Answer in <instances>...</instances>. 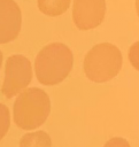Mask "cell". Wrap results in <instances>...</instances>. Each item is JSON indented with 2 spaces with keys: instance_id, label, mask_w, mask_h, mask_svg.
Segmentation results:
<instances>
[{
  "instance_id": "obj_11",
  "label": "cell",
  "mask_w": 139,
  "mask_h": 147,
  "mask_svg": "<svg viewBox=\"0 0 139 147\" xmlns=\"http://www.w3.org/2000/svg\"><path fill=\"white\" fill-rule=\"evenodd\" d=\"M1 63H2V53L0 51V68H1Z\"/></svg>"
},
{
  "instance_id": "obj_2",
  "label": "cell",
  "mask_w": 139,
  "mask_h": 147,
  "mask_svg": "<svg viewBox=\"0 0 139 147\" xmlns=\"http://www.w3.org/2000/svg\"><path fill=\"white\" fill-rule=\"evenodd\" d=\"M51 101L47 93L37 87L21 92L14 103L15 124L23 130L37 129L45 123L49 115Z\"/></svg>"
},
{
  "instance_id": "obj_9",
  "label": "cell",
  "mask_w": 139,
  "mask_h": 147,
  "mask_svg": "<svg viewBox=\"0 0 139 147\" xmlns=\"http://www.w3.org/2000/svg\"><path fill=\"white\" fill-rule=\"evenodd\" d=\"M9 125H10L9 110H8L7 106H5L3 103H0V140L8 132Z\"/></svg>"
},
{
  "instance_id": "obj_7",
  "label": "cell",
  "mask_w": 139,
  "mask_h": 147,
  "mask_svg": "<svg viewBox=\"0 0 139 147\" xmlns=\"http://www.w3.org/2000/svg\"><path fill=\"white\" fill-rule=\"evenodd\" d=\"M39 10L48 16H59L67 11L70 0H37Z\"/></svg>"
},
{
  "instance_id": "obj_4",
  "label": "cell",
  "mask_w": 139,
  "mask_h": 147,
  "mask_svg": "<svg viewBox=\"0 0 139 147\" xmlns=\"http://www.w3.org/2000/svg\"><path fill=\"white\" fill-rule=\"evenodd\" d=\"M32 79L30 61L23 55H11L6 61L2 93L10 99L22 92Z\"/></svg>"
},
{
  "instance_id": "obj_1",
  "label": "cell",
  "mask_w": 139,
  "mask_h": 147,
  "mask_svg": "<svg viewBox=\"0 0 139 147\" xmlns=\"http://www.w3.org/2000/svg\"><path fill=\"white\" fill-rule=\"evenodd\" d=\"M74 56L68 46L53 42L45 46L37 55L34 69L37 79L43 85H56L69 75Z\"/></svg>"
},
{
  "instance_id": "obj_6",
  "label": "cell",
  "mask_w": 139,
  "mask_h": 147,
  "mask_svg": "<svg viewBox=\"0 0 139 147\" xmlns=\"http://www.w3.org/2000/svg\"><path fill=\"white\" fill-rule=\"evenodd\" d=\"M22 15L14 0H0V44L16 39L21 31Z\"/></svg>"
},
{
  "instance_id": "obj_8",
  "label": "cell",
  "mask_w": 139,
  "mask_h": 147,
  "mask_svg": "<svg viewBox=\"0 0 139 147\" xmlns=\"http://www.w3.org/2000/svg\"><path fill=\"white\" fill-rule=\"evenodd\" d=\"M20 147H52V139L45 131L31 132L23 136Z\"/></svg>"
},
{
  "instance_id": "obj_10",
  "label": "cell",
  "mask_w": 139,
  "mask_h": 147,
  "mask_svg": "<svg viewBox=\"0 0 139 147\" xmlns=\"http://www.w3.org/2000/svg\"><path fill=\"white\" fill-rule=\"evenodd\" d=\"M103 147H130V144L125 139L116 137V138H111L110 140H108Z\"/></svg>"
},
{
  "instance_id": "obj_5",
  "label": "cell",
  "mask_w": 139,
  "mask_h": 147,
  "mask_svg": "<svg viewBox=\"0 0 139 147\" xmlns=\"http://www.w3.org/2000/svg\"><path fill=\"white\" fill-rule=\"evenodd\" d=\"M106 14V0H74L72 20L80 30L99 26Z\"/></svg>"
},
{
  "instance_id": "obj_3",
  "label": "cell",
  "mask_w": 139,
  "mask_h": 147,
  "mask_svg": "<svg viewBox=\"0 0 139 147\" xmlns=\"http://www.w3.org/2000/svg\"><path fill=\"white\" fill-rule=\"evenodd\" d=\"M123 63L121 51L113 44L102 42L93 46L84 59V72L94 83H105L114 78Z\"/></svg>"
}]
</instances>
